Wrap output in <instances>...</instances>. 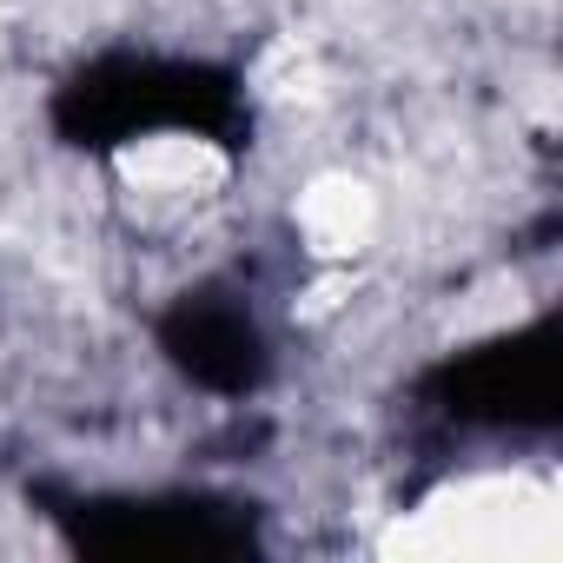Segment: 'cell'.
<instances>
[{"mask_svg":"<svg viewBox=\"0 0 563 563\" xmlns=\"http://www.w3.org/2000/svg\"><path fill=\"white\" fill-rule=\"evenodd\" d=\"M391 556H556V490L537 477H464L411 510Z\"/></svg>","mask_w":563,"mask_h":563,"instance_id":"obj_1","label":"cell"},{"mask_svg":"<svg viewBox=\"0 0 563 563\" xmlns=\"http://www.w3.org/2000/svg\"><path fill=\"white\" fill-rule=\"evenodd\" d=\"M299 232L319 258H358L378 232V199L352 173H325L299 192Z\"/></svg>","mask_w":563,"mask_h":563,"instance_id":"obj_2","label":"cell"},{"mask_svg":"<svg viewBox=\"0 0 563 563\" xmlns=\"http://www.w3.org/2000/svg\"><path fill=\"white\" fill-rule=\"evenodd\" d=\"M120 179L146 192H212L225 179V153L192 133H153V140L120 146Z\"/></svg>","mask_w":563,"mask_h":563,"instance_id":"obj_3","label":"cell"},{"mask_svg":"<svg viewBox=\"0 0 563 563\" xmlns=\"http://www.w3.org/2000/svg\"><path fill=\"white\" fill-rule=\"evenodd\" d=\"M265 93L272 100H306V93H319V67H312V54H299L292 41L286 47H272V60H265Z\"/></svg>","mask_w":563,"mask_h":563,"instance_id":"obj_4","label":"cell"}]
</instances>
